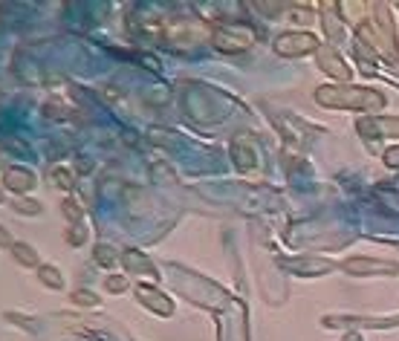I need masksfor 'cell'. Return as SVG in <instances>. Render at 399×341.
Returning <instances> with one entry per match:
<instances>
[{
	"mask_svg": "<svg viewBox=\"0 0 399 341\" xmlns=\"http://www.w3.org/2000/svg\"><path fill=\"white\" fill-rule=\"evenodd\" d=\"M96 257L104 263V267H110V263H113V252H104V246H99V249H96Z\"/></svg>",
	"mask_w": 399,
	"mask_h": 341,
	"instance_id": "ac0fdd59",
	"label": "cell"
},
{
	"mask_svg": "<svg viewBox=\"0 0 399 341\" xmlns=\"http://www.w3.org/2000/svg\"><path fill=\"white\" fill-rule=\"evenodd\" d=\"M75 301H79V304H90V307H96V304H99V298H93V295H81V292L75 295Z\"/></svg>",
	"mask_w": 399,
	"mask_h": 341,
	"instance_id": "d6986e66",
	"label": "cell"
},
{
	"mask_svg": "<svg viewBox=\"0 0 399 341\" xmlns=\"http://www.w3.org/2000/svg\"><path fill=\"white\" fill-rule=\"evenodd\" d=\"M127 287V280L125 278H107V290H113V292H122Z\"/></svg>",
	"mask_w": 399,
	"mask_h": 341,
	"instance_id": "e0dca14e",
	"label": "cell"
},
{
	"mask_svg": "<svg viewBox=\"0 0 399 341\" xmlns=\"http://www.w3.org/2000/svg\"><path fill=\"white\" fill-rule=\"evenodd\" d=\"M318 49H321V41L313 32H283L275 41V52L283 55V58H298V55L318 52Z\"/></svg>",
	"mask_w": 399,
	"mask_h": 341,
	"instance_id": "3957f363",
	"label": "cell"
},
{
	"mask_svg": "<svg viewBox=\"0 0 399 341\" xmlns=\"http://www.w3.org/2000/svg\"><path fill=\"white\" fill-rule=\"evenodd\" d=\"M125 263H127V267H130V263L136 267L133 272H154V269H150V263H148L142 255H136V252H127V255H125Z\"/></svg>",
	"mask_w": 399,
	"mask_h": 341,
	"instance_id": "4fadbf2b",
	"label": "cell"
},
{
	"mask_svg": "<svg viewBox=\"0 0 399 341\" xmlns=\"http://www.w3.org/2000/svg\"><path fill=\"white\" fill-rule=\"evenodd\" d=\"M26 174H29V170L9 168V170H6V185L15 188V191H26V188H32V182H35V180H21V177H26Z\"/></svg>",
	"mask_w": 399,
	"mask_h": 341,
	"instance_id": "30bf717a",
	"label": "cell"
},
{
	"mask_svg": "<svg viewBox=\"0 0 399 341\" xmlns=\"http://www.w3.org/2000/svg\"><path fill=\"white\" fill-rule=\"evenodd\" d=\"M356 38L365 47H370L376 55H382L388 64H396L399 58V47H396V29H393V17L385 3H370V15H365L356 24Z\"/></svg>",
	"mask_w": 399,
	"mask_h": 341,
	"instance_id": "6da1fadb",
	"label": "cell"
},
{
	"mask_svg": "<svg viewBox=\"0 0 399 341\" xmlns=\"http://www.w3.org/2000/svg\"><path fill=\"white\" fill-rule=\"evenodd\" d=\"M359 134H362L365 139H379V136H399V119H362L359 122Z\"/></svg>",
	"mask_w": 399,
	"mask_h": 341,
	"instance_id": "8992f818",
	"label": "cell"
},
{
	"mask_svg": "<svg viewBox=\"0 0 399 341\" xmlns=\"http://www.w3.org/2000/svg\"><path fill=\"white\" fill-rule=\"evenodd\" d=\"M345 269L350 275H376V272H385V275H396L399 269L393 263H385V260H370V257H350L345 263Z\"/></svg>",
	"mask_w": 399,
	"mask_h": 341,
	"instance_id": "52a82bcc",
	"label": "cell"
},
{
	"mask_svg": "<svg viewBox=\"0 0 399 341\" xmlns=\"http://www.w3.org/2000/svg\"><path fill=\"white\" fill-rule=\"evenodd\" d=\"M385 165L388 168H399V148H388L385 150Z\"/></svg>",
	"mask_w": 399,
	"mask_h": 341,
	"instance_id": "2e32d148",
	"label": "cell"
},
{
	"mask_svg": "<svg viewBox=\"0 0 399 341\" xmlns=\"http://www.w3.org/2000/svg\"><path fill=\"white\" fill-rule=\"evenodd\" d=\"M12 252H15V257H17V260L24 263V267H38V255L29 249L26 243H15V246H12Z\"/></svg>",
	"mask_w": 399,
	"mask_h": 341,
	"instance_id": "7c38bea8",
	"label": "cell"
},
{
	"mask_svg": "<svg viewBox=\"0 0 399 341\" xmlns=\"http://www.w3.org/2000/svg\"><path fill=\"white\" fill-rule=\"evenodd\" d=\"M15 208H17V212H26V214L41 212V205H38V203H24V200H15Z\"/></svg>",
	"mask_w": 399,
	"mask_h": 341,
	"instance_id": "9a60e30c",
	"label": "cell"
},
{
	"mask_svg": "<svg viewBox=\"0 0 399 341\" xmlns=\"http://www.w3.org/2000/svg\"><path fill=\"white\" fill-rule=\"evenodd\" d=\"M139 301H142V304H148L150 310L162 312V315H171V310H174V304H171L165 295H159L157 290H150V287H139Z\"/></svg>",
	"mask_w": 399,
	"mask_h": 341,
	"instance_id": "ba28073f",
	"label": "cell"
},
{
	"mask_svg": "<svg viewBox=\"0 0 399 341\" xmlns=\"http://www.w3.org/2000/svg\"><path fill=\"white\" fill-rule=\"evenodd\" d=\"M38 278H41L49 290H64L61 272H55V267H38Z\"/></svg>",
	"mask_w": 399,
	"mask_h": 341,
	"instance_id": "8fae6325",
	"label": "cell"
},
{
	"mask_svg": "<svg viewBox=\"0 0 399 341\" xmlns=\"http://www.w3.org/2000/svg\"><path fill=\"white\" fill-rule=\"evenodd\" d=\"M0 246H15V240L9 237V232H6V229H0Z\"/></svg>",
	"mask_w": 399,
	"mask_h": 341,
	"instance_id": "ffe728a7",
	"label": "cell"
},
{
	"mask_svg": "<svg viewBox=\"0 0 399 341\" xmlns=\"http://www.w3.org/2000/svg\"><path fill=\"white\" fill-rule=\"evenodd\" d=\"M252 29H246V26H223L217 35H214V44L226 52H237V49H246L252 44Z\"/></svg>",
	"mask_w": 399,
	"mask_h": 341,
	"instance_id": "5b68a950",
	"label": "cell"
},
{
	"mask_svg": "<svg viewBox=\"0 0 399 341\" xmlns=\"http://www.w3.org/2000/svg\"><path fill=\"white\" fill-rule=\"evenodd\" d=\"M64 212L70 214V220H72V223H79V220L84 217V212H81V208H79V205H75L72 200H64Z\"/></svg>",
	"mask_w": 399,
	"mask_h": 341,
	"instance_id": "5bb4252c",
	"label": "cell"
},
{
	"mask_svg": "<svg viewBox=\"0 0 399 341\" xmlns=\"http://www.w3.org/2000/svg\"><path fill=\"white\" fill-rule=\"evenodd\" d=\"M321 9H324L327 15H324V32L330 35V38H341V32H345V26H341V21H338V15H336V9H338V3H321Z\"/></svg>",
	"mask_w": 399,
	"mask_h": 341,
	"instance_id": "9c48e42d",
	"label": "cell"
},
{
	"mask_svg": "<svg viewBox=\"0 0 399 341\" xmlns=\"http://www.w3.org/2000/svg\"><path fill=\"white\" fill-rule=\"evenodd\" d=\"M318 67L324 70L330 79H336V81H350V79H353L350 64L341 58L336 47H321V49H318Z\"/></svg>",
	"mask_w": 399,
	"mask_h": 341,
	"instance_id": "277c9868",
	"label": "cell"
},
{
	"mask_svg": "<svg viewBox=\"0 0 399 341\" xmlns=\"http://www.w3.org/2000/svg\"><path fill=\"white\" fill-rule=\"evenodd\" d=\"M315 102L321 107L333 110H382L385 96L370 87H353V84H338V87H318Z\"/></svg>",
	"mask_w": 399,
	"mask_h": 341,
	"instance_id": "7a4b0ae2",
	"label": "cell"
}]
</instances>
